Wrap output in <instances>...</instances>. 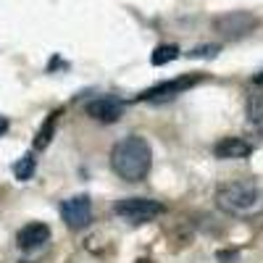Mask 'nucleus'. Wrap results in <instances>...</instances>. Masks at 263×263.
<instances>
[{
    "mask_svg": "<svg viewBox=\"0 0 263 263\" xmlns=\"http://www.w3.org/2000/svg\"><path fill=\"white\" fill-rule=\"evenodd\" d=\"M150 145L145 137L132 135L124 137L121 142H116V147L111 150V168L126 182H140L147 177L150 171Z\"/></svg>",
    "mask_w": 263,
    "mask_h": 263,
    "instance_id": "1",
    "label": "nucleus"
},
{
    "mask_svg": "<svg viewBox=\"0 0 263 263\" xmlns=\"http://www.w3.org/2000/svg\"><path fill=\"white\" fill-rule=\"evenodd\" d=\"M216 203L227 213H248L258 205V187L255 182H229L216 192Z\"/></svg>",
    "mask_w": 263,
    "mask_h": 263,
    "instance_id": "2",
    "label": "nucleus"
},
{
    "mask_svg": "<svg viewBox=\"0 0 263 263\" xmlns=\"http://www.w3.org/2000/svg\"><path fill=\"white\" fill-rule=\"evenodd\" d=\"M114 211H116V216L126 218L132 224H142V221H150V218L161 216L166 208L158 200H147V197H126V200L116 203Z\"/></svg>",
    "mask_w": 263,
    "mask_h": 263,
    "instance_id": "3",
    "label": "nucleus"
},
{
    "mask_svg": "<svg viewBox=\"0 0 263 263\" xmlns=\"http://www.w3.org/2000/svg\"><path fill=\"white\" fill-rule=\"evenodd\" d=\"M61 218L69 229H84L92 221V203L87 195H77L71 200H63L61 205Z\"/></svg>",
    "mask_w": 263,
    "mask_h": 263,
    "instance_id": "4",
    "label": "nucleus"
},
{
    "mask_svg": "<svg viewBox=\"0 0 263 263\" xmlns=\"http://www.w3.org/2000/svg\"><path fill=\"white\" fill-rule=\"evenodd\" d=\"M197 82H200V77H197V74H184V77H179V79L161 82V84H156V87H150V90L140 92L137 100H168V98H174V95L190 90V87L197 84Z\"/></svg>",
    "mask_w": 263,
    "mask_h": 263,
    "instance_id": "5",
    "label": "nucleus"
},
{
    "mask_svg": "<svg viewBox=\"0 0 263 263\" xmlns=\"http://www.w3.org/2000/svg\"><path fill=\"white\" fill-rule=\"evenodd\" d=\"M84 111H87V116H90V119H95L100 124H114L124 114V103L116 100V98H98V100L87 103Z\"/></svg>",
    "mask_w": 263,
    "mask_h": 263,
    "instance_id": "6",
    "label": "nucleus"
},
{
    "mask_svg": "<svg viewBox=\"0 0 263 263\" xmlns=\"http://www.w3.org/2000/svg\"><path fill=\"white\" fill-rule=\"evenodd\" d=\"M213 27L224 34H245L255 27V16L253 13H245V11H232L221 18L213 21Z\"/></svg>",
    "mask_w": 263,
    "mask_h": 263,
    "instance_id": "7",
    "label": "nucleus"
},
{
    "mask_svg": "<svg viewBox=\"0 0 263 263\" xmlns=\"http://www.w3.org/2000/svg\"><path fill=\"white\" fill-rule=\"evenodd\" d=\"M50 239V229H48V224H40V221H34V224H27V227H21L18 229V234H16V245L21 248V250H37V248H42Z\"/></svg>",
    "mask_w": 263,
    "mask_h": 263,
    "instance_id": "8",
    "label": "nucleus"
},
{
    "mask_svg": "<svg viewBox=\"0 0 263 263\" xmlns=\"http://www.w3.org/2000/svg\"><path fill=\"white\" fill-rule=\"evenodd\" d=\"M250 153H253V147L245 140H239V137H224L221 142L213 145V156L216 158H248Z\"/></svg>",
    "mask_w": 263,
    "mask_h": 263,
    "instance_id": "9",
    "label": "nucleus"
},
{
    "mask_svg": "<svg viewBox=\"0 0 263 263\" xmlns=\"http://www.w3.org/2000/svg\"><path fill=\"white\" fill-rule=\"evenodd\" d=\"M179 58V48L177 45H158L156 50L150 53V63L153 66H166L171 61H177Z\"/></svg>",
    "mask_w": 263,
    "mask_h": 263,
    "instance_id": "10",
    "label": "nucleus"
},
{
    "mask_svg": "<svg viewBox=\"0 0 263 263\" xmlns=\"http://www.w3.org/2000/svg\"><path fill=\"white\" fill-rule=\"evenodd\" d=\"M34 168H37V161H34L32 156H24V158H21V161L13 166V174H16L18 182H27V179H32Z\"/></svg>",
    "mask_w": 263,
    "mask_h": 263,
    "instance_id": "11",
    "label": "nucleus"
},
{
    "mask_svg": "<svg viewBox=\"0 0 263 263\" xmlns=\"http://www.w3.org/2000/svg\"><path fill=\"white\" fill-rule=\"evenodd\" d=\"M55 121H58V114H53V116L48 119V124H45V126H42V129L37 132V140H34V147H37V150L48 147V142L53 140V132H55Z\"/></svg>",
    "mask_w": 263,
    "mask_h": 263,
    "instance_id": "12",
    "label": "nucleus"
},
{
    "mask_svg": "<svg viewBox=\"0 0 263 263\" xmlns=\"http://www.w3.org/2000/svg\"><path fill=\"white\" fill-rule=\"evenodd\" d=\"M248 119L253 124H260L263 121V95L260 92H255V95L248 98Z\"/></svg>",
    "mask_w": 263,
    "mask_h": 263,
    "instance_id": "13",
    "label": "nucleus"
},
{
    "mask_svg": "<svg viewBox=\"0 0 263 263\" xmlns=\"http://www.w3.org/2000/svg\"><path fill=\"white\" fill-rule=\"evenodd\" d=\"M218 53V45H205V48H192V58H211Z\"/></svg>",
    "mask_w": 263,
    "mask_h": 263,
    "instance_id": "14",
    "label": "nucleus"
},
{
    "mask_svg": "<svg viewBox=\"0 0 263 263\" xmlns=\"http://www.w3.org/2000/svg\"><path fill=\"white\" fill-rule=\"evenodd\" d=\"M237 258H239L237 250H218V253H216V260H218V263H234Z\"/></svg>",
    "mask_w": 263,
    "mask_h": 263,
    "instance_id": "15",
    "label": "nucleus"
},
{
    "mask_svg": "<svg viewBox=\"0 0 263 263\" xmlns=\"http://www.w3.org/2000/svg\"><path fill=\"white\" fill-rule=\"evenodd\" d=\"M6 132H8V119L0 116V135H6Z\"/></svg>",
    "mask_w": 263,
    "mask_h": 263,
    "instance_id": "16",
    "label": "nucleus"
},
{
    "mask_svg": "<svg viewBox=\"0 0 263 263\" xmlns=\"http://www.w3.org/2000/svg\"><path fill=\"white\" fill-rule=\"evenodd\" d=\"M255 82H258V84H263V74H260V77H255Z\"/></svg>",
    "mask_w": 263,
    "mask_h": 263,
    "instance_id": "17",
    "label": "nucleus"
},
{
    "mask_svg": "<svg viewBox=\"0 0 263 263\" xmlns=\"http://www.w3.org/2000/svg\"><path fill=\"white\" fill-rule=\"evenodd\" d=\"M137 263H150V260H145V258H142V260H137Z\"/></svg>",
    "mask_w": 263,
    "mask_h": 263,
    "instance_id": "18",
    "label": "nucleus"
}]
</instances>
